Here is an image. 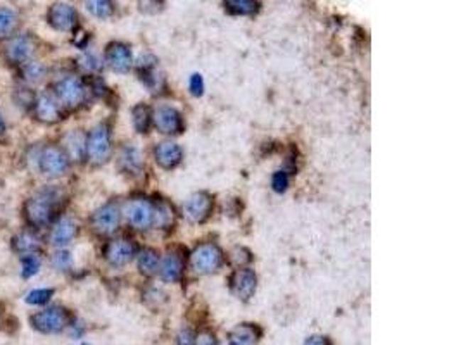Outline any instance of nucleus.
Wrapping results in <instances>:
<instances>
[{
	"label": "nucleus",
	"instance_id": "nucleus-1",
	"mask_svg": "<svg viewBox=\"0 0 461 345\" xmlns=\"http://www.w3.org/2000/svg\"><path fill=\"white\" fill-rule=\"evenodd\" d=\"M59 194L55 190H43L26 202V219L33 226H45L54 218L58 209Z\"/></svg>",
	"mask_w": 461,
	"mask_h": 345
},
{
	"label": "nucleus",
	"instance_id": "nucleus-2",
	"mask_svg": "<svg viewBox=\"0 0 461 345\" xmlns=\"http://www.w3.org/2000/svg\"><path fill=\"white\" fill-rule=\"evenodd\" d=\"M223 264V252L215 243H202L192 252L190 266L199 275H210L218 271Z\"/></svg>",
	"mask_w": 461,
	"mask_h": 345
},
{
	"label": "nucleus",
	"instance_id": "nucleus-3",
	"mask_svg": "<svg viewBox=\"0 0 461 345\" xmlns=\"http://www.w3.org/2000/svg\"><path fill=\"white\" fill-rule=\"evenodd\" d=\"M87 158L94 164H104L111 158V131L106 124H99L87 138Z\"/></svg>",
	"mask_w": 461,
	"mask_h": 345
},
{
	"label": "nucleus",
	"instance_id": "nucleus-4",
	"mask_svg": "<svg viewBox=\"0 0 461 345\" xmlns=\"http://www.w3.org/2000/svg\"><path fill=\"white\" fill-rule=\"evenodd\" d=\"M55 97L66 107H80L85 102L87 88L78 76H66L55 85Z\"/></svg>",
	"mask_w": 461,
	"mask_h": 345
},
{
	"label": "nucleus",
	"instance_id": "nucleus-5",
	"mask_svg": "<svg viewBox=\"0 0 461 345\" xmlns=\"http://www.w3.org/2000/svg\"><path fill=\"white\" fill-rule=\"evenodd\" d=\"M71 316L64 307H50L31 318V324L42 333H59L70 324Z\"/></svg>",
	"mask_w": 461,
	"mask_h": 345
},
{
	"label": "nucleus",
	"instance_id": "nucleus-6",
	"mask_svg": "<svg viewBox=\"0 0 461 345\" xmlns=\"http://www.w3.org/2000/svg\"><path fill=\"white\" fill-rule=\"evenodd\" d=\"M125 214L128 223L137 230H149L154 224V206L147 199H131L126 204Z\"/></svg>",
	"mask_w": 461,
	"mask_h": 345
},
{
	"label": "nucleus",
	"instance_id": "nucleus-7",
	"mask_svg": "<svg viewBox=\"0 0 461 345\" xmlns=\"http://www.w3.org/2000/svg\"><path fill=\"white\" fill-rule=\"evenodd\" d=\"M40 170L47 176H61L70 168V158L63 148L47 146L40 154Z\"/></svg>",
	"mask_w": 461,
	"mask_h": 345
},
{
	"label": "nucleus",
	"instance_id": "nucleus-8",
	"mask_svg": "<svg viewBox=\"0 0 461 345\" xmlns=\"http://www.w3.org/2000/svg\"><path fill=\"white\" fill-rule=\"evenodd\" d=\"M156 130L163 135H180L183 131L182 114L170 106H161L152 114Z\"/></svg>",
	"mask_w": 461,
	"mask_h": 345
},
{
	"label": "nucleus",
	"instance_id": "nucleus-9",
	"mask_svg": "<svg viewBox=\"0 0 461 345\" xmlns=\"http://www.w3.org/2000/svg\"><path fill=\"white\" fill-rule=\"evenodd\" d=\"M6 59L13 64H25L35 52V42L30 35H19L6 43Z\"/></svg>",
	"mask_w": 461,
	"mask_h": 345
},
{
	"label": "nucleus",
	"instance_id": "nucleus-10",
	"mask_svg": "<svg viewBox=\"0 0 461 345\" xmlns=\"http://www.w3.org/2000/svg\"><path fill=\"white\" fill-rule=\"evenodd\" d=\"M119 218H121V214H119L118 206L116 204H106V206L94 212L92 226L100 235H109L119 226Z\"/></svg>",
	"mask_w": 461,
	"mask_h": 345
},
{
	"label": "nucleus",
	"instance_id": "nucleus-11",
	"mask_svg": "<svg viewBox=\"0 0 461 345\" xmlns=\"http://www.w3.org/2000/svg\"><path fill=\"white\" fill-rule=\"evenodd\" d=\"M212 209V199L204 192L194 194L183 206V214L190 223H202L210 218Z\"/></svg>",
	"mask_w": 461,
	"mask_h": 345
},
{
	"label": "nucleus",
	"instance_id": "nucleus-12",
	"mask_svg": "<svg viewBox=\"0 0 461 345\" xmlns=\"http://www.w3.org/2000/svg\"><path fill=\"white\" fill-rule=\"evenodd\" d=\"M49 23L58 31H73L78 25V14L70 4L58 2L49 9Z\"/></svg>",
	"mask_w": 461,
	"mask_h": 345
},
{
	"label": "nucleus",
	"instance_id": "nucleus-13",
	"mask_svg": "<svg viewBox=\"0 0 461 345\" xmlns=\"http://www.w3.org/2000/svg\"><path fill=\"white\" fill-rule=\"evenodd\" d=\"M256 283H258V280H256L254 271L249 270V268H239L230 278L232 292L242 300H249L254 295Z\"/></svg>",
	"mask_w": 461,
	"mask_h": 345
},
{
	"label": "nucleus",
	"instance_id": "nucleus-14",
	"mask_svg": "<svg viewBox=\"0 0 461 345\" xmlns=\"http://www.w3.org/2000/svg\"><path fill=\"white\" fill-rule=\"evenodd\" d=\"M135 256V246L126 239L112 240L106 247V259L111 266H125Z\"/></svg>",
	"mask_w": 461,
	"mask_h": 345
},
{
	"label": "nucleus",
	"instance_id": "nucleus-15",
	"mask_svg": "<svg viewBox=\"0 0 461 345\" xmlns=\"http://www.w3.org/2000/svg\"><path fill=\"white\" fill-rule=\"evenodd\" d=\"M106 61L116 73H126L131 67V50L125 43H111L106 50Z\"/></svg>",
	"mask_w": 461,
	"mask_h": 345
},
{
	"label": "nucleus",
	"instance_id": "nucleus-16",
	"mask_svg": "<svg viewBox=\"0 0 461 345\" xmlns=\"http://www.w3.org/2000/svg\"><path fill=\"white\" fill-rule=\"evenodd\" d=\"M35 114L42 123H55L61 119V107H59V100L52 97L49 94L40 95L35 99Z\"/></svg>",
	"mask_w": 461,
	"mask_h": 345
},
{
	"label": "nucleus",
	"instance_id": "nucleus-17",
	"mask_svg": "<svg viewBox=\"0 0 461 345\" xmlns=\"http://www.w3.org/2000/svg\"><path fill=\"white\" fill-rule=\"evenodd\" d=\"M182 148L176 146L175 142H163L156 147L154 158L156 163L164 170H173L182 163Z\"/></svg>",
	"mask_w": 461,
	"mask_h": 345
},
{
	"label": "nucleus",
	"instance_id": "nucleus-18",
	"mask_svg": "<svg viewBox=\"0 0 461 345\" xmlns=\"http://www.w3.org/2000/svg\"><path fill=\"white\" fill-rule=\"evenodd\" d=\"M183 273V259L182 256L176 254V252H170L166 254V258L163 259L161 266H159V275L164 282L175 283L182 278Z\"/></svg>",
	"mask_w": 461,
	"mask_h": 345
},
{
	"label": "nucleus",
	"instance_id": "nucleus-19",
	"mask_svg": "<svg viewBox=\"0 0 461 345\" xmlns=\"http://www.w3.org/2000/svg\"><path fill=\"white\" fill-rule=\"evenodd\" d=\"M76 223L71 218H63L55 223V226L52 228L50 242L55 247H64L71 242L76 236Z\"/></svg>",
	"mask_w": 461,
	"mask_h": 345
},
{
	"label": "nucleus",
	"instance_id": "nucleus-20",
	"mask_svg": "<svg viewBox=\"0 0 461 345\" xmlns=\"http://www.w3.org/2000/svg\"><path fill=\"white\" fill-rule=\"evenodd\" d=\"M230 336L232 340H234V344L237 345H254L259 340V336H261V332H259V328L254 327V324L246 323L234 328Z\"/></svg>",
	"mask_w": 461,
	"mask_h": 345
},
{
	"label": "nucleus",
	"instance_id": "nucleus-21",
	"mask_svg": "<svg viewBox=\"0 0 461 345\" xmlns=\"http://www.w3.org/2000/svg\"><path fill=\"white\" fill-rule=\"evenodd\" d=\"M224 11L234 16H252L258 13V0H223Z\"/></svg>",
	"mask_w": 461,
	"mask_h": 345
},
{
	"label": "nucleus",
	"instance_id": "nucleus-22",
	"mask_svg": "<svg viewBox=\"0 0 461 345\" xmlns=\"http://www.w3.org/2000/svg\"><path fill=\"white\" fill-rule=\"evenodd\" d=\"M139 270L147 276L156 275L159 270L158 252L152 251V248H143L139 254Z\"/></svg>",
	"mask_w": 461,
	"mask_h": 345
},
{
	"label": "nucleus",
	"instance_id": "nucleus-23",
	"mask_svg": "<svg viewBox=\"0 0 461 345\" xmlns=\"http://www.w3.org/2000/svg\"><path fill=\"white\" fill-rule=\"evenodd\" d=\"M66 148H67V158H73L76 160H80L83 158L87 150V140L80 131H73L66 136Z\"/></svg>",
	"mask_w": 461,
	"mask_h": 345
},
{
	"label": "nucleus",
	"instance_id": "nucleus-24",
	"mask_svg": "<svg viewBox=\"0 0 461 345\" xmlns=\"http://www.w3.org/2000/svg\"><path fill=\"white\" fill-rule=\"evenodd\" d=\"M121 164L126 171L137 175L142 170V159H140L139 150L135 147H126L121 152Z\"/></svg>",
	"mask_w": 461,
	"mask_h": 345
},
{
	"label": "nucleus",
	"instance_id": "nucleus-25",
	"mask_svg": "<svg viewBox=\"0 0 461 345\" xmlns=\"http://www.w3.org/2000/svg\"><path fill=\"white\" fill-rule=\"evenodd\" d=\"M14 248L19 252V254L28 256V254H37L38 251V240L35 239L31 234H21L14 239Z\"/></svg>",
	"mask_w": 461,
	"mask_h": 345
},
{
	"label": "nucleus",
	"instance_id": "nucleus-26",
	"mask_svg": "<svg viewBox=\"0 0 461 345\" xmlns=\"http://www.w3.org/2000/svg\"><path fill=\"white\" fill-rule=\"evenodd\" d=\"M151 121H152V114H151L149 107L143 106V104H140V106L135 107L134 109V126L139 133H147V130H149V126H151Z\"/></svg>",
	"mask_w": 461,
	"mask_h": 345
},
{
	"label": "nucleus",
	"instance_id": "nucleus-27",
	"mask_svg": "<svg viewBox=\"0 0 461 345\" xmlns=\"http://www.w3.org/2000/svg\"><path fill=\"white\" fill-rule=\"evenodd\" d=\"M87 9L95 18L106 19L112 14L114 7H112V0H87Z\"/></svg>",
	"mask_w": 461,
	"mask_h": 345
},
{
	"label": "nucleus",
	"instance_id": "nucleus-28",
	"mask_svg": "<svg viewBox=\"0 0 461 345\" xmlns=\"http://www.w3.org/2000/svg\"><path fill=\"white\" fill-rule=\"evenodd\" d=\"M175 212L173 207L168 206L166 202H159L158 206L154 207V223L159 224L161 228H168L170 224H173Z\"/></svg>",
	"mask_w": 461,
	"mask_h": 345
},
{
	"label": "nucleus",
	"instance_id": "nucleus-29",
	"mask_svg": "<svg viewBox=\"0 0 461 345\" xmlns=\"http://www.w3.org/2000/svg\"><path fill=\"white\" fill-rule=\"evenodd\" d=\"M23 76H25L26 82L37 83L45 76V67L38 62L28 61L25 62V66H23Z\"/></svg>",
	"mask_w": 461,
	"mask_h": 345
},
{
	"label": "nucleus",
	"instance_id": "nucleus-30",
	"mask_svg": "<svg viewBox=\"0 0 461 345\" xmlns=\"http://www.w3.org/2000/svg\"><path fill=\"white\" fill-rule=\"evenodd\" d=\"M18 23V16L11 9H0V37L9 35Z\"/></svg>",
	"mask_w": 461,
	"mask_h": 345
},
{
	"label": "nucleus",
	"instance_id": "nucleus-31",
	"mask_svg": "<svg viewBox=\"0 0 461 345\" xmlns=\"http://www.w3.org/2000/svg\"><path fill=\"white\" fill-rule=\"evenodd\" d=\"M40 270V259L37 254H28L23 258V276L30 278V276L37 275Z\"/></svg>",
	"mask_w": 461,
	"mask_h": 345
},
{
	"label": "nucleus",
	"instance_id": "nucleus-32",
	"mask_svg": "<svg viewBox=\"0 0 461 345\" xmlns=\"http://www.w3.org/2000/svg\"><path fill=\"white\" fill-rule=\"evenodd\" d=\"M52 295H54V290H50V288H42V290H33V292H30V294H28L26 302L35 304V306H40V304L49 302Z\"/></svg>",
	"mask_w": 461,
	"mask_h": 345
},
{
	"label": "nucleus",
	"instance_id": "nucleus-33",
	"mask_svg": "<svg viewBox=\"0 0 461 345\" xmlns=\"http://www.w3.org/2000/svg\"><path fill=\"white\" fill-rule=\"evenodd\" d=\"M52 264H54V268H58L59 271H66L70 270L71 264H73V259H71V254H67V252H58V254L52 258Z\"/></svg>",
	"mask_w": 461,
	"mask_h": 345
},
{
	"label": "nucleus",
	"instance_id": "nucleus-34",
	"mask_svg": "<svg viewBox=\"0 0 461 345\" xmlns=\"http://www.w3.org/2000/svg\"><path fill=\"white\" fill-rule=\"evenodd\" d=\"M271 187L275 192H286L288 187V176L286 171H276L271 178Z\"/></svg>",
	"mask_w": 461,
	"mask_h": 345
},
{
	"label": "nucleus",
	"instance_id": "nucleus-35",
	"mask_svg": "<svg viewBox=\"0 0 461 345\" xmlns=\"http://www.w3.org/2000/svg\"><path fill=\"white\" fill-rule=\"evenodd\" d=\"M190 92H192V95H195V97L202 95V92H204V80H202V76L197 73L190 76Z\"/></svg>",
	"mask_w": 461,
	"mask_h": 345
},
{
	"label": "nucleus",
	"instance_id": "nucleus-36",
	"mask_svg": "<svg viewBox=\"0 0 461 345\" xmlns=\"http://www.w3.org/2000/svg\"><path fill=\"white\" fill-rule=\"evenodd\" d=\"M16 100H18L19 106H31V104H35L33 94L28 92L26 88H19V90L16 92Z\"/></svg>",
	"mask_w": 461,
	"mask_h": 345
},
{
	"label": "nucleus",
	"instance_id": "nucleus-37",
	"mask_svg": "<svg viewBox=\"0 0 461 345\" xmlns=\"http://www.w3.org/2000/svg\"><path fill=\"white\" fill-rule=\"evenodd\" d=\"M194 345H218V342L211 332H200L199 335H195Z\"/></svg>",
	"mask_w": 461,
	"mask_h": 345
},
{
	"label": "nucleus",
	"instance_id": "nucleus-38",
	"mask_svg": "<svg viewBox=\"0 0 461 345\" xmlns=\"http://www.w3.org/2000/svg\"><path fill=\"white\" fill-rule=\"evenodd\" d=\"M82 67H83V70L90 71V73H94V71L100 70V62H99V59L95 58V55L88 54L82 59Z\"/></svg>",
	"mask_w": 461,
	"mask_h": 345
},
{
	"label": "nucleus",
	"instance_id": "nucleus-39",
	"mask_svg": "<svg viewBox=\"0 0 461 345\" xmlns=\"http://www.w3.org/2000/svg\"><path fill=\"white\" fill-rule=\"evenodd\" d=\"M232 261H234V263H237V264H244V263H247V261H251V256H249V252L246 251V248H235L234 252H232Z\"/></svg>",
	"mask_w": 461,
	"mask_h": 345
},
{
	"label": "nucleus",
	"instance_id": "nucleus-40",
	"mask_svg": "<svg viewBox=\"0 0 461 345\" xmlns=\"http://www.w3.org/2000/svg\"><path fill=\"white\" fill-rule=\"evenodd\" d=\"M194 340H195L194 333H192L190 330H183L178 335V340H176V344H178V345H194Z\"/></svg>",
	"mask_w": 461,
	"mask_h": 345
},
{
	"label": "nucleus",
	"instance_id": "nucleus-41",
	"mask_svg": "<svg viewBox=\"0 0 461 345\" xmlns=\"http://www.w3.org/2000/svg\"><path fill=\"white\" fill-rule=\"evenodd\" d=\"M304 345H332V344L327 336H310V339L304 342Z\"/></svg>",
	"mask_w": 461,
	"mask_h": 345
},
{
	"label": "nucleus",
	"instance_id": "nucleus-42",
	"mask_svg": "<svg viewBox=\"0 0 461 345\" xmlns=\"http://www.w3.org/2000/svg\"><path fill=\"white\" fill-rule=\"evenodd\" d=\"M4 131V121H2V118H0V133H2Z\"/></svg>",
	"mask_w": 461,
	"mask_h": 345
},
{
	"label": "nucleus",
	"instance_id": "nucleus-43",
	"mask_svg": "<svg viewBox=\"0 0 461 345\" xmlns=\"http://www.w3.org/2000/svg\"><path fill=\"white\" fill-rule=\"evenodd\" d=\"M0 323H2V304H0Z\"/></svg>",
	"mask_w": 461,
	"mask_h": 345
},
{
	"label": "nucleus",
	"instance_id": "nucleus-44",
	"mask_svg": "<svg viewBox=\"0 0 461 345\" xmlns=\"http://www.w3.org/2000/svg\"><path fill=\"white\" fill-rule=\"evenodd\" d=\"M230 345H237V344H230Z\"/></svg>",
	"mask_w": 461,
	"mask_h": 345
},
{
	"label": "nucleus",
	"instance_id": "nucleus-45",
	"mask_svg": "<svg viewBox=\"0 0 461 345\" xmlns=\"http://www.w3.org/2000/svg\"><path fill=\"white\" fill-rule=\"evenodd\" d=\"M83 345H88V344H83Z\"/></svg>",
	"mask_w": 461,
	"mask_h": 345
}]
</instances>
